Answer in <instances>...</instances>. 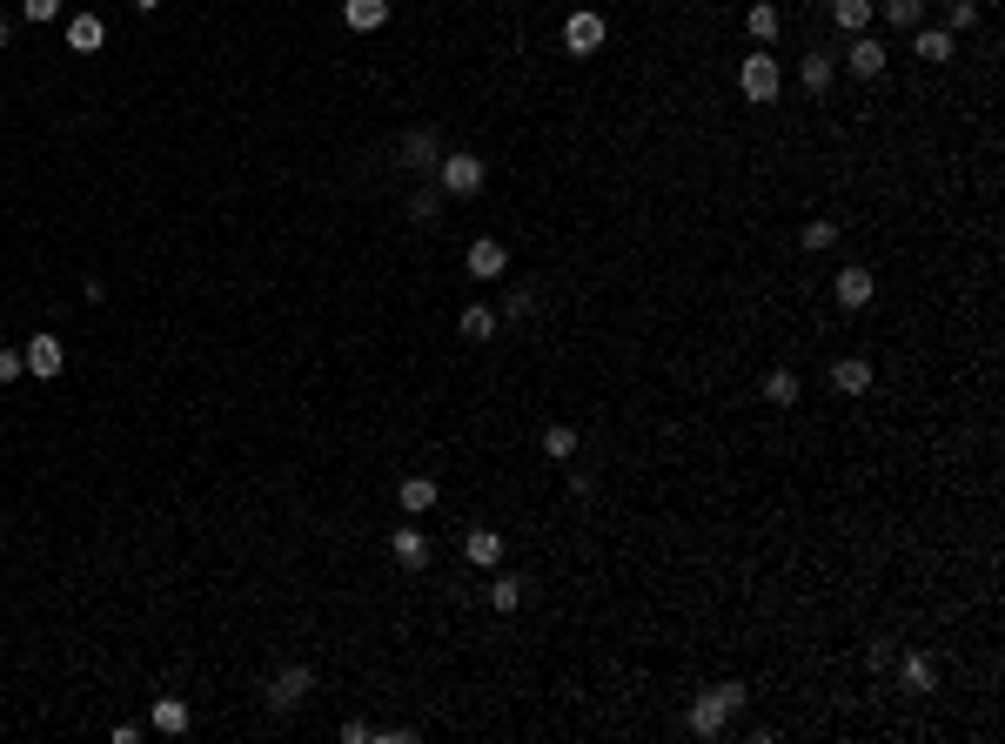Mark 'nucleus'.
Here are the masks:
<instances>
[{"label":"nucleus","instance_id":"obj_1","mask_svg":"<svg viewBox=\"0 0 1005 744\" xmlns=\"http://www.w3.org/2000/svg\"><path fill=\"white\" fill-rule=\"evenodd\" d=\"M778 88H784L778 54H764V47H758V54H744V61H737V94H744V101H758V108H764V101H778Z\"/></svg>","mask_w":1005,"mask_h":744},{"label":"nucleus","instance_id":"obj_2","mask_svg":"<svg viewBox=\"0 0 1005 744\" xmlns=\"http://www.w3.org/2000/svg\"><path fill=\"white\" fill-rule=\"evenodd\" d=\"M309 691H315V671H309V664H282V671L268 677V704H275V711H295Z\"/></svg>","mask_w":1005,"mask_h":744},{"label":"nucleus","instance_id":"obj_3","mask_svg":"<svg viewBox=\"0 0 1005 744\" xmlns=\"http://www.w3.org/2000/svg\"><path fill=\"white\" fill-rule=\"evenodd\" d=\"M436 175H443V188H449V195H483V161H476V155H463V148L436 161Z\"/></svg>","mask_w":1005,"mask_h":744},{"label":"nucleus","instance_id":"obj_4","mask_svg":"<svg viewBox=\"0 0 1005 744\" xmlns=\"http://www.w3.org/2000/svg\"><path fill=\"white\" fill-rule=\"evenodd\" d=\"M463 269L476 275V282H496V275L510 269V248L496 242V235H476V242H469V255H463Z\"/></svg>","mask_w":1005,"mask_h":744},{"label":"nucleus","instance_id":"obj_5","mask_svg":"<svg viewBox=\"0 0 1005 744\" xmlns=\"http://www.w3.org/2000/svg\"><path fill=\"white\" fill-rule=\"evenodd\" d=\"M603 41H610V27H603V14H590V7L563 21V47H570V54H597Z\"/></svg>","mask_w":1005,"mask_h":744},{"label":"nucleus","instance_id":"obj_6","mask_svg":"<svg viewBox=\"0 0 1005 744\" xmlns=\"http://www.w3.org/2000/svg\"><path fill=\"white\" fill-rule=\"evenodd\" d=\"M21 356H27V376H47V383H54V376H61V362H67V349H61V336H47V329H41V336H27Z\"/></svg>","mask_w":1005,"mask_h":744},{"label":"nucleus","instance_id":"obj_7","mask_svg":"<svg viewBox=\"0 0 1005 744\" xmlns=\"http://www.w3.org/2000/svg\"><path fill=\"white\" fill-rule=\"evenodd\" d=\"M898 684H905L912 698H932V691H938V664L925 651H905V657H898Z\"/></svg>","mask_w":1005,"mask_h":744},{"label":"nucleus","instance_id":"obj_8","mask_svg":"<svg viewBox=\"0 0 1005 744\" xmlns=\"http://www.w3.org/2000/svg\"><path fill=\"white\" fill-rule=\"evenodd\" d=\"M831 389H838V396H865L871 389V362L865 356H838L831 362Z\"/></svg>","mask_w":1005,"mask_h":744},{"label":"nucleus","instance_id":"obj_9","mask_svg":"<svg viewBox=\"0 0 1005 744\" xmlns=\"http://www.w3.org/2000/svg\"><path fill=\"white\" fill-rule=\"evenodd\" d=\"M878 295V275L871 269H838V309H865Z\"/></svg>","mask_w":1005,"mask_h":744},{"label":"nucleus","instance_id":"obj_10","mask_svg":"<svg viewBox=\"0 0 1005 744\" xmlns=\"http://www.w3.org/2000/svg\"><path fill=\"white\" fill-rule=\"evenodd\" d=\"M845 61H851V74H858V81H878V74H885V47L871 41V34H851V54H845Z\"/></svg>","mask_w":1005,"mask_h":744},{"label":"nucleus","instance_id":"obj_11","mask_svg":"<svg viewBox=\"0 0 1005 744\" xmlns=\"http://www.w3.org/2000/svg\"><path fill=\"white\" fill-rule=\"evenodd\" d=\"M402 161H409V168H436V161H443L436 128H409V135H402Z\"/></svg>","mask_w":1005,"mask_h":744},{"label":"nucleus","instance_id":"obj_12","mask_svg":"<svg viewBox=\"0 0 1005 744\" xmlns=\"http://www.w3.org/2000/svg\"><path fill=\"white\" fill-rule=\"evenodd\" d=\"M389 550H396V564H402V570H423V564H429V537L416 530V523H402L396 537H389Z\"/></svg>","mask_w":1005,"mask_h":744},{"label":"nucleus","instance_id":"obj_13","mask_svg":"<svg viewBox=\"0 0 1005 744\" xmlns=\"http://www.w3.org/2000/svg\"><path fill=\"white\" fill-rule=\"evenodd\" d=\"M684 724H691L697 738H724V724H731V711H724V704H717L711 691H704V698L691 704V718H684Z\"/></svg>","mask_w":1005,"mask_h":744},{"label":"nucleus","instance_id":"obj_14","mask_svg":"<svg viewBox=\"0 0 1005 744\" xmlns=\"http://www.w3.org/2000/svg\"><path fill=\"white\" fill-rule=\"evenodd\" d=\"M148 718H155V731H161V738H181V731L195 724V711H188L181 698H155V704H148Z\"/></svg>","mask_w":1005,"mask_h":744},{"label":"nucleus","instance_id":"obj_15","mask_svg":"<svg viewBox=\"0 0 1005 744\" xmlns=\"http://www.w3.org/2000/svg\"><path fill=\"white\" fill-rule=\"evenodd\" d=\"M744 27H751V41H758V47H771V41L784 34V14L771 7V0H751V14H744Z\"/></svg>","mask_w":1005,"mask_h":744},{"label":"nucleus","instance_id":"obj_16","mask_svg":"<svg viewBox=\"0 0 1005 744\" xmlns=\"http://www.w3.org/2000/svg\"><path fill=\"white\" fill-rule=\"evenodd\" d=\"M463 557H469L476 570H496V564H503V537H496V530H469V537H463Z\"/></svg>","mask_w":1005,"mask_h":744},{"label":"nucleus","instance_id":"obj_17","mask_svg":"<svg viewBox=\"0 0 1005 744\" xmlns=\"http://www.w3.org/2000/svg\"><path fill=\"white\" fill-rule=\"evenodd\" d=\"M342 21L356 27V34H376V27L389 21V0H342Z\"/></svg>","mask_w":1005,"mask_h":744},{"label":"nucleus","instance_id":"obj_18","mask_svg":"<svg viewBox=\"0 0 1005 744\" xmlns=\"http://www.w3.org/2000/svg\"><path fill=\"white\" fill-rule=\"evenodd\" d=\"M101 41H108L101 14H74V21H67V47H74V54H94Z\"/></svg>","mask_w":1005,"mask_h":744},{"label":"nucleus","instance_id":"obj_19","mask_svg":"<svg viewBox=\"0 0 1005 744\" xmlns=\"http://www.w3.org/2000/svg\"><path fill=\"white\" fill-rule=\"evenodd\" d=\"M496 322H503V316H496L490 302H469L463 316H456V329H463L469 342H490V336H496Z\"/></svg>","mask_w":1005,"mask_h":744},{"label":"nucleus","instance_id":"obj_20","mask_svg":"<svg viewBox=\"0 0 1005 744\" xmlns=\"http://www.w3.org/2000/svg\"><path fill=\"white\" fill-rule=\"evenodd\" d=\"M871 14H878V0H831V21L845 27V34H865Z\"/></svg>","mask_w":1005,"mask_h":744},{"label":"nucleus","instance_id":"obj_21","mask_svg":"<svg viewBox=\"0 0 1005 744\" xmlns=\"http://www.w3.org/2000/svg\"><path fill=\"white\" fill-rule=\"evenodd\" d=\"M402 510H409V517H423V510H429V503H436V483H429V476H402Z\"/></svg>","mask_w":1005,"mask_h":744},{"label":"nucleus","instance_id":"obj_22","mask_svg":"<svg viewBox=\"0 0 1005 744\" xmlns=\"http://www.w3.org/2000/svg\"><path fill=\"white\" fill-rule=\"evenodd\" d=\"M918 61H932V68H938V61H952V34H945V27H918Z\"/></svg>","mask_w":1005,"mask_h":744},{"label":"nucleus","instance_id":"obj_23","mask_svg":"<svg viewBox=\"0 0 1005 744\" xmlns=\"http://www.w3.org/2000/svg\"><path fill=\"white\" fill-rule=\"evenodd\" d=\"M764 396H771L778 409H791L798 403V369H771V376H764Z\"/></svg>","mask_w":1005,"mask_h":744},{"label":"nucleus","instance_id":"obj_24","mask_svg":"<svg viewBox=\"0 0 1005 744\" xmlns=\"http://www.w3.org/2000/svg\"><path fill=\"white\" fill-rule=\"evenodd\" d=\"M798 81H804V94H825L831 88V54H804Z\"/></svg>","mask_w":1005,"mask_h":744},{"label":"nucleus","instance_id":"obj_25","mask_svg":"<svg viewBox=\"0 0 1005 744\" xmlns=\"http://www.w3.org/2000/svg\"><path fill=\"white\" fill-rule=\"evenodd\" d=\"M523 590H530L523 577H496V584H490V610H516V604H523Z\"/></svg>","mask_w":1005,"mask_h":744},{"label":"nucleus","instance_id":"obj_26","mask_svg":"<svg viewBox=\"0 0 1005 744\" xmlns=\"http://www.w3.org/2000/svg\"><path fill=\"white\" fill-rule=\"evenodd\" d=\"M543 450L557 456V463H563V456H577V429H570V423H550V429H543Z\"/></svg>","mask_w":1005,"mask_h":744},{"label":"nucleus","instance_id":"obj_27","mask_svg":"<svg viewBox=\"0 0 1005 744\" xmlns=\"http://www.w3.org/2000/svg\"><path fill=\"white\" fill-rule=\"evenodd\" d=\"M918 14H925V0H885V21H892V27H905V34L918 27Z\"/></svg>","mask_w":1005,"mask_h":744},{"label":"nucleus","instance_id":"obj_28","mask_svg":"<svg viewBox=\"0 0 1005 744\" xmlns=\"http://www.w3.org/2000/svg\"><path fill=\"white\" fill-rule=\"evenodd\" d=\"M711 698L724 704V711H744V704H751V691H744V677H724V684H711Z\"/></svg>","mask_w":1005,"mask_h":744},{"label":"nucleus","instance_id":"obj_29","mask_svg":"<svg viewBox=\"0 0 1005 744\" xmlns=\"http://www.w3.org/2000/svg\"><path fill=\"white\" fill-rule=\"evenodd\" d=\"M409 222H416V228L443 222V202H436V195H409Z\"/></svg>","mask_w":1005,"mask_h":744},{"label":"nucleus","instance_id":"obj_30","mask_svg":"<svg viewBox=\"0 0 1005 744\" xmlns=\"http://www.w3.org/2000/svg\"><path fill=\"white\" fill-rule=\"evenodd\" d=\"M831 242H838V222H804V248L811 255H825Z\"/></svg>","mask_w":1005,"mask_h":744},{"label":"nucleus","instance_id":"obj_31","mask_svg":"<svg viewBox=\"0 0 1005 744\" xmlns=\"http://www.w3.org/2000/svg\"><path fill=\"white\" fill-rule=\"evenodd\" d=\"M972 21H979V7H972V0H952V7H945V34H965Z\"/></svg>","mask_w":1005,"mask_h":744},{"label":"nucleus","instance_id":"obj_32","mask_svg":"<svg viewBox=\"0 0 1005 744\" xmlns=\"http://www.w3.org/2000/svg\"><path fill=\"white\" fill-rule=\"evenodd\" d=\"M14 376H27V356L21 349H0V383H14Z\"/></svg>","mask_w":1005,"mask_h":744},{"label":"nucleus","instance_id":"obj_33","mask_svg":"<svg viewBox=\"0 0 1005 744\" xmlns=\"http://www.w3.org/2000/svg\"><path fill=\"white\" fill-rule=\"evenodd\" d=\"M21 14H27V21H54V14H61V0H21Z\"/></svg>","mask_w":1005,"mask_h":744},{"label":"nucleus","instance_id":"obj_34","mask_svg":"<svg viewBox=\"0 0 1005 744\" xmlns=\"http://www.w3.org/2000/svg\"><path fill=\"white\" fill-rule=\"evenodd\" d=\"M342 738H349V744H369V738H376V724H362V718H349V724H342Z\"/></svg>","mask_w":1005,"mask_h":744},{"label":"nucleus","instance_id":"obj_35","mask_svg":"<svg viewBox=\"0 0 1005 744\" xmlns=\"http://www.w3.org/2000/svg\"><path fill=\"white\" fill-rule=\"evenodd\" d=\"M7 41H14V27H7V21H0V54H7Z\"/></svg>","mask_w":1005,"mask_h":744},{"label":"nucleus","instance_id":"obj_36","mask_svg":"<svg viewBox=\"0 0 1005 744\" xmlns=\"http://www.w3.org/2000/svg\"><path fill=\"white\" fill-rule=\"evenodd\" d=\"M134 7H141V14H155V7H161V0H134Z\"/></svg>","mask_w":1005,"mask_h":744}]
</instances>
